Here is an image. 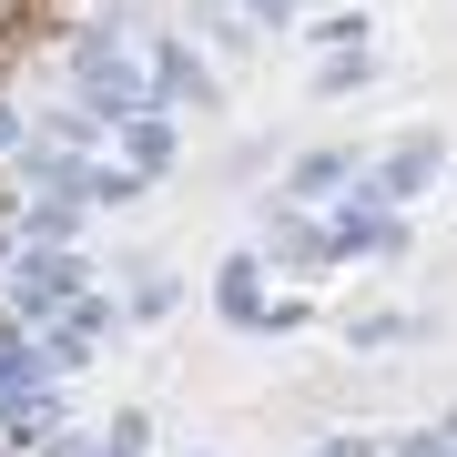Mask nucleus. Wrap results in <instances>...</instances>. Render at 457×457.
I'll return each instance as SVG.
<instances>
[{
  "mask_svg": "<svg viewBox=\"0 0 457 457\" xmlns=\"http://www.w3.org/2000/svg\"><path fill=\"white\" fill-rule=\"evenodd\" d=\"M62 71H71V102H92L102 122L122 112H153V62H143V31H71L62 41Z\"/></svg>",
  "mask_w": 457,
  "mask_h": 457,
  "instance_id": "1",
  "label": "nucleus"
},
{
  "mask_svg": "<svg viewBox=\"0 0 457 457\" xmlns=\"http://www.w3.org/2000/svg\"><path fill=\"white\" fill-rule=\"evenodd\" d=\"M71 295H92V254H82V245H21L11 275H0V305H11L31 336L71 305Z\"/></svg>",
  "mask_w": 457,
  "mask_h": 457,
  "instance_id": "2",
  "label": "nucleus"
},
{
  "mask_svg": "<svg viewBox=\"0 0 457 457\" xmlns=\"http://www.w3.org/2000/svg\"><path fill=\"white\" fill-rule=\"evenodd\" d=\"M213 315H224L234 336H295V326H305L295 295H264V254H254V245L213 264Z\"/></svg>",
  "mask_w": 457,
  "mask_h": 457,
  "instance_id": "3",
  "label": "nucleus"
},
{
  "mask_svg": "<svg viewBox=\"0 0 457 457\" xmlns=\"http://www.w3.org/2000/svg\"><path fill=\"white\" fill-rule=\"evenodd\" d=\"M437 173H447V143L437 132H407V143H386V153H366V173H356V204H386V213H407L437 194Z\"/></svg>",
  "mask_w": 457,
  "mask_h": 457,
  "instance_id": "4",
  "label": "nucleus"
},
{
  "mask_svg": "<svg viewBox=\"0 0 457 457\" xmlns=\"http://www.w3.org/2000/svg\"><path fill=\"white\" fill-rule=\"evenodd\" d=\"M315 234H326V264H396L407 254V213L356 204V194H336L326 213H315Z\"/></svg>",
  "mask_w": 457,
  "mask_h": 457,
  "instance_id": "5",
  "label": "nucleus"
},
{
  "mask_svg": "<svg viewBox=\"0 0 457 457\" xmlns=\"http://www.w3.org/2000/svg\"><path fill=\"white\" fill-rule=\"evenodd\" d=\"M112 336H122V305H112V295L92 285V295H71V305L51 315V326H41V366H51V376H82V366H92V356H102Z\"/></svg>",
  "mask_w": 457,
  "mask_h": 457,
  "instance_id": "6",
  "label": "nucleus"
},
{
  "mask_svg": "<svg viewBox=\"0 0 457 457\" xmlns=\"http://www.w3.org/2000/svg\"><path fill=\"white\" fill-rule=\"evenodd\" d=\"M143 62H153V102H163V112H213V102H224V82H213V62L194 41L143 31Z\"/></svg>",
  "mask_w": 457,
  "mask_h": 457,
  "instance_id": "7",
  "label": "nucleus"
},
{
  "mask_svg": "<svg viewBox=\"0 0 457 457\" xmlns=\"http://www.w3.org/2000/svg\"><path fill=\"white\" fill-rule=\"evenodd\" d=\"M356 173H366V153H356V143H326V153H305V163L285 173V194H275V204H305V213H315V204H336Z\"/></svg>",
  "mask_w": 457,
  "mask_h": 457,
  "instance_id": "8",
  "label": "nucleus"
},
{
  "mask_svg": "<svg viewBox=\"0 0 457 457\" xmlns=\"http://www.w3.org/2000/svg\"><path fill=\"white\" fill-rule=\"evenodd\" d=\"M173 143H183V122L163 112V102H153V112H122V122H112V153H122L132 173H173Z\"/></svg>",
  "mask_w": 457,
  "mask_h": 457,
  "instance_id": "9",
  "label": "nucleus"
},
{
  "mask_svg": "<svg viewBox=\"0 0 457 457\" xmlns=\"http://www.w3.org/2000/svg\"><path fill=\"white\" fill-rule=\"evenodd\" d=\"M82 194H21V213H11V224H21V245H82Z\"/></svg>",
  "mask_w": 457,
  "mask_h": 457,
  "instance_id": "10",
  "label": "nucleus"
},
{
  "mask_svg": "<svg viewBox=\"0 0 457 457\" xmlns=\"http://www.w3.org/2000/svg\"><path fill=\"white\" fill-rule=\"evenodd\" d=\"M417 336H427V315H356V326H345L356 356H386V345H417Z\"/></svg>",
  "mask_w": 457,
  "mask_h": 457,
  "instance_id": "11",
  "label": "nucleus"
},
{
  "mask_svg": "<svg viewBox=\"0 0 457 457\" xmlns=\"http://www.w3.org/2000/svg\"><path fill=\"white\" fill-rule=\"evenodd\" d=\"M376 82V51L356 41V51H326V62H315V92H326V102H345V92H366Z\"/></svg>",
  "mask_w": 457,
  "mask_h": 457,
  "instance_id": "12",
  "label": "nucleus"
},
{
  "mask_svg": "<svg viewBox=\"0 0 457 457\" xmlns=\"http://www.w3.org/2000/svg\"><path fill=\"white\" fill-rule=\"evenodd\" d=\"M92 457H153V417H143V407H122L112 427H92Z\"/></svg>",
  "mask_w": 457,
  "mask_h": 457,
  "instance_id": "13",
  "label": "nucleus"
},
{
  "mask_svg": "<svg viewBox=\"0 0 457 457\" xmlns=\"http://www.w3.org/2000/svg\"><path fill=\"white\" fill-rule=\"evenodd\" d=\"M366 31H376V21L356 11V0H345V11H315V21H305V41H315V51H356Z\"/></svg>",
  "mask_w": 457,
  "mask_h": 457,
  "instance_id": "14",
  "label": "nucleus"
},
{
  "mask_svg": "<svg viewBox=\"0 0 457 457\" xmlns=\"http://www.w3.org/2000/svg\"><path fill=\"white\" fill-rule=\"evenodd\" d=\"M173 305H183V285L163 275V264H132V305L122 315H173Z\"/></svg>",
  "mask_w": 457,
  "mask_h": 457,
  "instance_id": "15",
  "label": "nucleus"
},
{
  "mask_svg": "<svg viewBox=\"0 0 457 457\" xmlns=\"http://www.w3.org/2000/svg\"><path fill=\"white\" fill-rule=\"evenodd\" d=\"M386 457H457V417H437V427H407V437H386Z\"/></svg>",
  "mask_w": 457,
  "mask_h": 457,
  "instance_id": "16",
  "label": "nucleus"
},
{
  "mask_svg": "<svg viewBox=\"0 0 457 457\" xmlns=\"http://www.w3.org/2000/svg\"><path fill=\"white\" fill-rule=\"evenodd\" d=\"M305 457H386V437H315Z\"/></svg>",
  "mask_w": 457,
  "mask_h": 457,
  "instance_id": "17",
  "label": "nucleus"
},
{
  "mask_svg": "<svg viewBox=\"0 0 457 457\" xmlns=\"http://www.w3.org/2000/svg\"><path fill=\"white\" fill-rule=\"evenodd\" d=\"M112 11H153V0H112Z\"/></svg>",
  "mask_w": 457,
  "mask_h": 457,
  "instance_id": "18",
  "label": "nucleus"
}]
</instances>
